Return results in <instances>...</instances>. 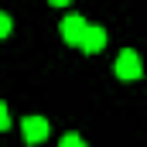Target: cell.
<instances>
[{
    "label": "cell",
    "instance_id": "8",
    "mask_svg": "<svg viewBox=\"0 0 147 147\" xmlns=\"http://www.w3.org/2000/svg\"><path fill=\"white\" fill-rule=\"evenodd\" d=\"M48 3H51V7H69L72 0H48Z\"/></svg>",
    "mask_w": 147,
    "mask_h": 147
},
{
    "label": "cell",
    "instance_id": "3",
    "mask_svg": "<svg viewBox=\"0 0 147 147\" xmlns=\"http://www.w3.org/2000/svg\"><path fill=\"white\" fill-rule=\"evenodd\" d=\"M21 134H24L28 144H41L48 137V120L45 116H24L21 120Z\"/></svg>",
    "mask_w": 147,
    "mask_h": 147
},
{
    "label": "cell",
    "instance_id": "2",
    "mask_svg": "<svg viewBox=\"0 0 147 147\" xmlns=\"http://www.w3.org/2000/svg\"><path fill=\"white\" fill-rule=\"evenodd\" d=\"M82 31H86V21L79 17V14H69V17H62V24H58V34L65 45H75L79 48V41H82Z\"/></svg>",
    "mask_w": 147,
    "mask_h": 147
},
{
    "label": "cell",
    "instance_id": "5",
    "mask_svg": "<svg viewBox=\"0 0 147 147\" xmlns=\"http://www.w3.org/2000/svg\"><path fill=\"white\" fill-rule=\"evenodd\" d=\"M10 28H14V21H10V14H3V10H0V41H3V38L10 34Z\"/></svg>",
    "mask_w": 147,
    "mask_h": 147
},
{
    "label": "cell",
    "instance_id": "1",
    "mask_svg": "<svg viewBox=\"0 0 147 147\" xmlns=\"http://www.w3.org/2000/svg\"><path fill=\"white\" fill-rule=\"evenodd\" d=\"M113 69H116V75H120V79H140V72H144V65H140V55H137L134 48H123V51L116 55Z\"/></svg>",
    "mask_w": 147,
    "mask_h": 147
},
{
    "label": "cell",
    "instance_id": "7",
    "mask_svg": "<svg viewBox=\"0 0 147 147\" xmlns=\"http://www.w3.org/2000/svg\"><path fill=\"white\" fill-rule=\"evenodd\" d=\"M7 127H10V113L3 106V99H0V130H7Z\"/></svg>",
    "mask_w": 147,
    "mask_h": 147
},
{
    "label": "cell",
    "instance_id": "6",
    "mask_svg": "<svg viewBox=\"0 0 147 147\" xmlns=\"http://www.w3.org/2000/svg\"><path fill=\"white\" fill-rule=\"evenodd\" d=\"M62 147H82V137L79 134H65L62 137Z\"/></svg>",
    "mask_w": 147,
    "mask_h": 147
},
{
    "label": "cell",
    "instance_id": "4",
    "mask_svg": "<svg viewBox=\"0 0 147 147\" xmlns=\"http://www.w3.org/2000/svg\"><path fill=\"white\" fill-rule=\"evenodd\" d=\"M79 48L86 51V55H96V51H103L106 48V31L99 28V24H86V31H82V41H79Z\"/></svg>",
    "mask_w": 147,
    "mask_h": 147
}]
</instances>
